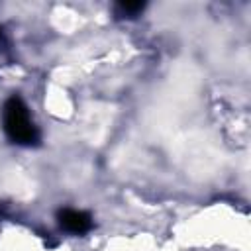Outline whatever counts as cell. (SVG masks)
Returning <instances> with one entry per match:
<instances>
[{"label": "cell", "mask_w": 251, "mask_h": 251, "mask_svg": "<svg viewBox=\"0 0 251 251\" xmlns=\"http://www.w3.org/2000/svg\"><path fill=\"white\" fill-rule=\"evenodd\" d=\"M59 224L63 229L71 231V233H84L92 227V220L86 212L82 210H75V208H63L59 212Z\"/></svg>", "instance_id": "7a4b0ae2"}, {"label": "cell", "mask_w": 251, "mask_h": 251, "mask_svg": "<svg viewBox=\"0 0 251 251\" xmlns=\"http://www.w3.org/2000/svg\"><path fill=\"white\" fill-rule=\"evenodd\" d=\"M0 41H2V29H0Z\"/></svg>", "instance_id": "277c9868"}, {"label": "cell", "mask_w": 251, "mask_h": 251, "mask_svg": "<svg viewBox=\"0 0 251 251\" xmlns=\"http://www.w3.org/2000/svg\"><path fill=\"white\" fill-rule=\"evenodd\" d=\"M143 8H145L143 2H120V4H116V14L124 16V18H133L139 12H143Z\"/></svg>", "instance_id": "3957f363"}, {"label": "cell", "mask_w": 251, "mask_h": 251, "mask_svg": "<svg viewBox=\"0 0 251 251\" xmlns=\"http://www.w3.org/2000/svg\"><path fill=\"white\" fill-rule=\"evenodd\" d=\"M2 127L10 141L18 145H35L39 141V131L29 116L25 102L20 96H12L2 106Z\"/></svg>", "instance_id": "6da1fadb"}]
</instances>
